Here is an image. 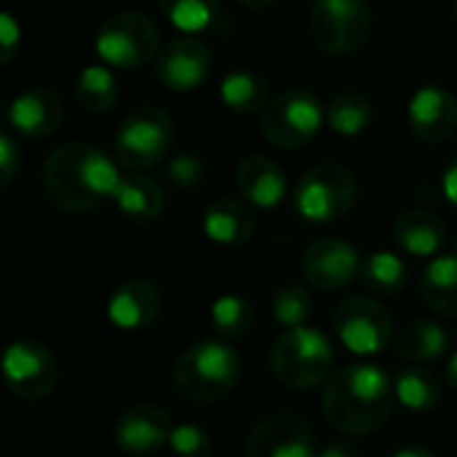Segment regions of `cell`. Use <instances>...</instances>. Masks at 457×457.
Masks as SVG:
<instances>
[{"label":"cell","mask_w":457,"mask_h":457,"mask_svg":"<svg viewBox=\"0 0 457 457\" xmlns=\"http://www.w3.org/2000/svg\"><path fill=\"white\" fill-rule=\"evenodd\" d=\"M118 166L88 142H64L46 158L43 187L54 206L70 214H86L115 198L120 185Z\"/></svg>","instance_id":"1"},{"label":"cell","mask_w":457,"mask_h":457,"mask_svg":"<svg viewBox=\"0 0 457 457\" xmlns=\"http://www.w3.org/2000/svg\"><path fill=\"white\" fill-rule=\"evenodd\" d=\"M394 383L378 364H348L335 370L321 394L327 423L351 436L375 434L394 412Z\"/></svg>","instance_id":"2"},{"label":"cell","mask_w":457,"mask_h":457,"mask_svg":"<svg viewBox=\"0 0 457 457\" xmlns=\"http://www.w3.org/2000/svg\"><path fill=\"white\" fill-rule=\"evenodd\" d=\"M171 380L190 402H220L230 396L241 380V356L228 340H201L177 356Z\"/></svg>","instance_id":"3"},{"label":"cell","mask_w":457,"mask_h":457,"mask_svg":"<svg viewBox=\"0 0 457 457\" xmlns=\"http://www.w3.org/2000/svg\"><path fill=\"white\" fill-rule=\"evenodd\" d=\"M270 372L287 388H316L335 372V348L329 337L313 327L284 329L270 348Z\"/></svg>","instance_id":"4"},{"label":"cell","mask_w":457,"mask_h":457,"mask_svg":"<svg viewBox=\"0 0 457 457\" xmlns=\"http://www.w3.org/2000/svg\"><path fill=\"white\" fill-rule=\"evenodd\" d=\"M359 195L356 177L340 163H319L308 169L295 187V209L311 225L343 220Z\"/></svg>","instance_id":"5"},{"label":"cell","mask_w":457,"mask_h":457,"mask_svg":"<svg viewBox=\"0 0 457 457\" xmlns=\"http://www.w3.org/2000/svg\"><path fill=\"white\" fill-rule=\"evenodd\" d=\"M174 142V120L169 112L158 107H137L118 129L112 150L118 163L139 174L150 166H155L166 153L171 150Z\"/></svg>","instance_id":"6"},{"label":"cell","mask_w":457,"mask_h":457,"mask_svg":"<svg viewBox=\"0 0 457 457\" xmlns=\"http://www.w3.org/2000/svg\"><path fill=\"white\" fill-rule=\"evenodd\" d=\"M161 48V32L155 21L139 11L112 13L96 35V54L102 62L118 70H137L147 64Z\"/></svg>","instance_id":"7"},{"label":"cell","mask_w":457,"mask_h":457,"mask_svg":"<svg viewBox=\"0 0 457 457\" xmlns=\"http://www.w3.org/2000/svg\"><path fill=\"white\" fill-rule=\"evenodd\" d=\"M327 110L321 99L305 88H289L278 94L262 112V134L273 147L300 150L324 126Z\"/></svg>","instance_id":"8"},{"label":"cell","mask_w":457,"mask_h":457,"mask_svg":"<svg viewBox=\"0 0 457 457\" xmlns=\"http://www.w3.org/2000/svg\"><path fill=\"white\" fill-rule=\"evenodd\" d=\"M372 29L370 0H316L308 16L313 43L327 54L359 51Z\"/></svg>","instance_id":"9"},{"label":"cell","mask_w":457,"mask_h":457,"mask_svg":"<svg viewBox=\"0 0 457 457\" xmlns=\"http://www.w3.org/2000/svg\"><path fill=\"white\" fill-rule=\"evenodd\" d=\"M340 343L356 356H378L394 340L391 313L372 297H348L335 311Z\"/></svg>","instance_id":"10"},{"label":"cell","mask_w":457,"mask_h":457,"mask_svg":"<svg viewBox=\"0 0 457 457\" xmlns=\"http://www.w3.org/2000/svg\"><path fill=\"white\" fill-rule=\"evenodd\" d=\"M3 378L16 399L43 402L59 383V367L46 345L35 340H16L3 353Z\"/></svg>","instance_id":"11"},{"label":"cell","mask_w":457,"mask_h":457,"mask_svg":"<svg viewBox=\"0 0 457 457\" xmlns=\"http://www.w3.org/2000/svg\"><path fill=\"white\" fill-rule=\"evenodd\" d=\"M316 436L295 412L265 415L246 439V457H316Z\"/></svg>","instance_id":"12"},{"label":"cell","mask_w":457,"mask_h":457,"mask_svg":"<svg viewBox=\"0 0 457 457\" xmlns=\"http://www.w3.org/2000/svg\"><path fill=\"white\" fill-rule=\"evenodd\" d=\"M171 418L163 407L155 404H134L123 410L115 420V445L129 457H155L171 436Z\"/></svg>","instance_id":"13"},{"label":"cell","mask_w":457,"mask_h":457,"mask_svg":"<svg viewBox=\"0 0 457 457\" xmlns=\"http://www.w3.org/2000/svg\"><path fill=\"white\" fill-rule=\"evenodd\" d=\"M361 262L364 260L351 241L319 238L303 254V273L313 287L335 292L348 287L356 276H361Z\"/></svg>","instance_id":"14"},{"label":"cell","mask_w":457,"mask_h":457,"mask_svg":"<svg viewBox=\"0 0 457 457\" xmlns=\"http://www.w3.org/2000/svg\"><path fill=\"white\" fill-rule=\"evenodd\" d=\"M209 70H212V48L193 35H182L166 43L155 62V75L161 86L179 94L198 88L209 78Z\"/></svg>","instance_id":"15"},{"label":"cell","mask_w":457,"mask_h":457,"mask_svg":"<svg viewBox=\"0 0 457 457\" xmlns=\"http://www.w3.org/2000/svg\"><path fill=\"white\" fill-rule=\"evenodd\" d=\"M163 308L161 289L147 278L120 281L107 300V319L120 332H139L150 327Z\"/></svg>","instance_id":"16"},{"label":"cell","mask_w":457,"mask_h":457,"mask_svg":"<svg viewBox=\"0 0 457 457\" xmlns=\"http://www.w3.org/2000/svg\"><path fill=\"white\" fill-rule=\"evenodd\" d=\"M410 126L412 131L431 145L453 139L457 131V99L445 86H423L410 99Z\"/></svg>","instance_id":"17"},{"label":"cell","mask_w":457,"mask_h":457,"mask_svg":"<svg viewBox=\"0 0 457 457\" xmlns=\"http://www.w3.org/2000/svg\"><path fill=\"white\" fill-rule=\"evenodd\" d=\"M8 120L16 134L27 139H43V137H51L62 126L64 107H62V99L51 88L37 86V88L19 94L11 102Z\"/></svg>","instance_id":"18"},{"label":"cell","mask_w":457,"mask_h":457,"mask_svg":"<svg viewBox=\"0 0 457 457\" xmlns=\"http://www.w3.org/2000/svg\"><path fill=\"white\" fill-rule=\"evenodd\" d=\"M236 185L244 201L254 209H276L287 195L281 166L265 155H246L236 166Z\"/></svg>","instance_id":"19"},{"label":"cell","mask_w":457,"mask_h":457,"mask_svg":"<svg viewBox=\"0 0 457 457\" xmlns=\"http://www.w3.org/2000/svg\"><path fill=\"white\" fill-rule=\"evenodd\" d=\"M257 228L254 206L236 198L214 201L204 214V233L220 246H244Z\"/></svg>","instance_id":"20"},{"label":"cell","mask_w":457,"mask_h":457,"mask_svg":"<svg viewBox=\"0 0 457 457\" xmlns=\"http://www.w3.org/2000/svg\"><path fill=\"white\" fill-rule=\"evenodd\" d=\"M394 238L412 257H434L447 244V228L428 209H407L394 222Z\"/></svg>","instance_id":"21"},{"label":"cell","mask_w":457,"mask_h":457,"mask_svg":"<svg viewBox=\"0 0 457 457\" xmlns=\"http://www.w3.org/2000/svg\"><path fill=\"white\" fill-rule=\"evenodd\" d=\"M115 206L123 217L134 222H153L163 212V190L155 179L145 174H129L120 179L115 193Z\"/></svg>","instance_id":"22"},{"label":"cell","mask_w":457,"mask_h":457,"mask_svg":"<svg viewBox=\"0 0 457 457\" xmlns=\"http://www.w3.org/2000/svg\"><path fill=\"white\" fill-rule=\"evenodd\" d=\"M420 295L439 316H457V254H442L428 262L420 278Z\"/></svg>","instance_id":"23"},{"label":"cell","mask_w":457,"mask_h":457,"mask_svg":"<svg viewBox=\"0 0 457 457\" xmlns=\"http://www.w3.org/2000/svg\"><path fill=\"white\" fill-rule=\"evenodd\" d=\"M450 335L442 324L431 319H415L396 337V351L407 361H436L447 353Z\"/></svg>","instance_id":"24"},{"label":"cell","mask_w":457,"mask_h":457,"mask_svg":"<svg viewBox=\"0 0 457 457\" xmlns=\"http://www.w3.org/2000/svg\"><path fill=\"white\" fill-rule=\"evenodd\" d=\"M220 96H222V104L238 115H254L270 104L268 80L252 70H236L225 75V80L220 83Z\"/></svg>","instance_id":"25"},{"label":"cell","mask_w":457,"mask_h":457,"mask_svg":"<svg viewBox=\"0 0 457 457\" xmlns=\"http://www.w3.org/2000/svg\"><path fill=\"white\" fill-rule=\"evenodd\" d=\"M396 402L412 412H431L442 399V383L434 372L420 367H407L394 380Z\"/></svg>","instance_id":"26"},{"label":"cell","mask_w":457,"mask_h":457,"mask_svg":"<svg viewBox=\"0 0 457 457\" xmlns=\"http://www.w3.org/2000/svg\"><path fill=\"white\" fill-rule=\"evenodd\" d=\"M410 270L394 252H372L361 262V281L375 295H399L407 287Z\"/></svg>","instance_id":"27"},{"label":"cell","mask_w":457,"mask_h":457,"mask_svg":"<svg viewBox=\"0 0 457 457\" xmlns=\"http://www.w3.org/2000/svg\"><path fill=\"white\" fill-rule=\"evenodd\" d=\"M118 83L112 78V72L102 64H88L80 78H78V88H75V96H78V104L86 110V112H94V115H102L107 110H112L118 104Z\"/></svg>","instance_id":"28"},{"label":"cell","mask_w":457,"mask_h":457,"mask_svg":"<svg viewBox=\"0 0 457 457\" xmlns=\"http://www.w3.org/2000/svg\"><path fill=\"white\" fill-rule=\"evenodd\" d=\"M209 319H212L220 340H238V337L249 335V329L254 324V308L241 295H220L212 303Z\"/></svg>","instance_id":"29"},{"label":"cell","mask_w":457,"mask_h":457,"mask_svg":"<svg viewBox=\"0 0 457 457\" xmlns=\"http://www.w3.org/2000/svg\"><path fill=\"white\" fill-rule=\"evenodd\" d=\"M327 120H329L332 131H337L343 137H356V134L370 129V123H372V104H370V99L364 94L343 91V94H337L329 102Z\"/></svg>","instance_id":"30"},{"label":"cell","mask_w":457,"mask_h":457,"mask_svg":"<svg viewBox=\"0 0 457 457\" xmlns=\"http://www.w3.org/2000/svg\"><path fill=\"white\" fill-rule=\"evenodd\" d=\"M161 13L185 32L206 29L220 8V0H158Z\"/></svg>","instance_id":"31"},{"label":"cell","mask_w":457,"mask_h":457,"mask_svg":"<svg viewBox=\"0 0 457 457\" xmlns=\"http://www.w3.org/2000/svg\"><path fill=\"white\" fill-rule=\"evenodd\" d=\"M273 319L284 327V329H297L305 327V321L313 313V300L311 295L297 287V284H287L273 295Z\"/></svg>","instance_id":"32"},{"label":"cell","mask_w":457,"mask_h":457,"mask_svg":"<svg viewBox=\"0 0 457 457\" xmlns=\"http://www.w3.org/2000/svg\"><path fill=\"white\" fill-rule=\"evenodd\" d=\"M169 447L177 457H209L212 455V436L198 423H174Z\"/></svg>","instance_id":"33"},{"label":"cell","mask_w":457,"mask_h":457,"mask_svg":"<svg viewBox=\"0 0 457 457\" xmlns=\"http://www.w3.org/2000/svg\"><path fill=\"white\" fill-rule=\"evenodd\" d=\"M204 163H201V158H195V155H177V158H171V163H169V169H166V177L174 182V185H179V187H193V185H198L201 179H204Z\"/></svg>","instance_id":"34"},{"label":"cell","mask_w":457,"mask_h":457,"mask_svg":"<svg viewBox=\"0 0 457 457\" xmlns=\"http://www.w3.org/2000/svg\"><path fill=\"white\" fill-rule=\"evenodd\" d=\"M21 166V150L16 145V139L11 134H3L0 137V185H11V179L16 177Z\"/></svg>","instance_id":"35"},{"label":"cell","mask_w":457,"mask_h":457,"mask_svg":"<svg viewBox=\"0 0 457 457\" xmlns=\"http://www.w3.org/2000/svg\"><path fill=\"white\" fill-rule=\"evenodd\" d=\"M19 46H21V27L16 24L11 13H3L0 16V62L8 64L16 56Z\"/></svg>","instance_id":"36"},{"label":"cell","mask_w":457,"mask_h":457,"mask_svg":"<svg viewBox=\"0 0 457 457\" xmlns=\"http://www.w3.org/2000/svg\"><path fill=\"white\" fill-rule=\"evenodd\" d=\"M442 190H445V198L457 206V155L447 163L445 169V177H442Z\"/></svg>","instance_id":"37"},{"label":"cell","mask_w":457,"mask_h":457,"mask_svg":"<svg viewBox=\"0 0 457 457\" xmlns=\"http://www.w3.org/2000/svg\"><path fill=\"white\" fill-rule=\"evenodd\" d=\"M316 457H367L359 447L353 445H345V442H335V445H327Z\"/></svg>","instance_id":"38"},{"label":"cell","mask_w":457,"mask_h":457,"mask_svg":"<svg viewBox=\"0 0 457 457\" xmlns=\"http://www.w3.org/2000/svg\"><path fill=\"white\" fill-rule=\"evenodd\" d=\"M445 380H447V386L457 391V351L447 359V367H445Z\"/></svg>","instance_id":"39"},{"label":"cell","mask_w":457,"mask_h":457,"mask_svg":"<svg viewBox=\"0 0 457 457\" xmlns=\"http://www.w3.org/2000/svg\"><path fill=\"white\" fill-rule=\"evenodd\" d=\"M394 457H436V453L428 450V447H404V450H399Z\"/></svg>","instance_id":"40"},{"label":"cell","mask_w":457,"mask_h":457,"mask_svg":"<svg viewBox=\"0 0 457 457\" xmlns=\"http://www.w3.org/2000/svg\"><path fill=\"white\" fill-rule=\"evenodd\" d=\"M244 8H252V11H262V8H270L276 0H238Z\"/></svg>","instance_id":"41"},{"label":"cell","mask_w":457,"mask_h":457,"mask_svg":"<svg viewBox=\"0 0 457 457\" xmlns=\"http://www.w3.org/2000/svg\"><path fill=\"white\" fill-rule=\"evenodd\" d=\"M453 13H455V19H457V0H453Z\"/></svg>","instance_id":"42"}]
</instances>
